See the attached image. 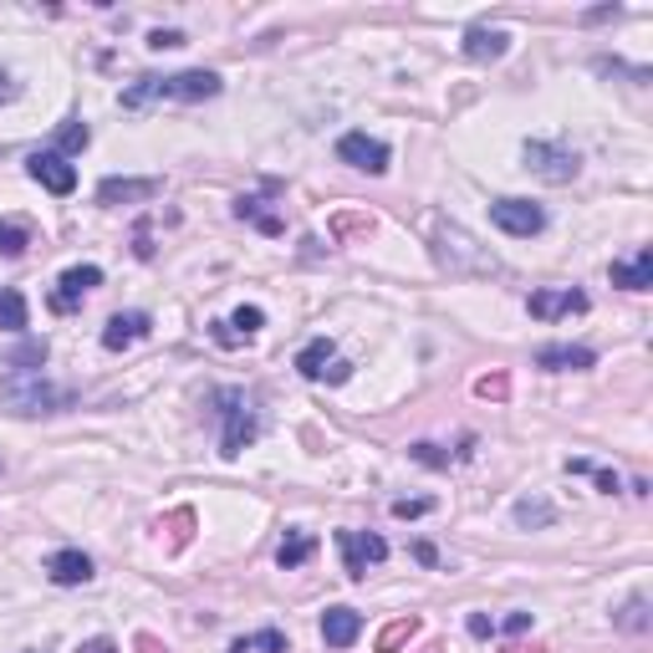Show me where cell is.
<instances>
[{
	"label": "cell",
	"mask_w": 653,
	"mask_h": 653,
	"mask_svg": "<svg viewBox=\"0 0 653 653\" xmlns=\"http://www.w3.org/2000/svg\"><path fill=\"white\" fill-rule=\"evenodd\" d=\"M225 82L220 72H174V77H138L134 88L123 92V107H144V103H205L215 98Z\"/></svg>",
	"instance_id": "1"
},
{
	"label": "cell",
	"mask_w": 653,
	"mask_h": 653,
	"mask_svg": "<svg viewBox=\"0 0 653 653\" xmlns=\"http://www.w3.org/2000/svg\"><path fill=\"white\" fill-rule=\"evenodd\" d=\"M0 399L11 403L15 414H57L72 403V393L51 383L42 368H15L0 378Z\"/></svg>",
	"instance_id": "2"
},
{
	"label": "cell",
	"mask_w": 653,
	"mask_h": 653,
	"mask_svg": "<svg viewBox=\"0 0 653 653\" xmlns=\"http://www.w3.org/2000/svg\"><path fill=\"white\" fill-rule=\"evenodd\" d=\"M215 403H220V419H225L220 455H225V460H236L240 449H245V445L255 439V434H261V414L251 409V399H245L240 388H225V393H220Z\"/></svg>",
	"instance_id": "3"
},
{
	"label": "cell",
	"mask_w": 653,
	"mask_h": 653,
	"mask_svg": "<svg viewBox=\"0 0 653 653\" xmlns=\"http://www.w3.org/2000/svg\"><path fill=\"white\" fill-rule=\"evenodd\" d=\"M526 169L531 174H541L547 184H572L582 169L577 149H566V144H551V138H531L526 144Z\"/></svg>",
	"instance_id": "4"
},
{
	"label": "cell",
	"mask_w": 653,
	"mask_h": 653,
	"mask_svg": "<svg viewBox=\"0 0 653 653\" xmlns=\"http://www.w3.org/2000/svg\"><path fill=\"white\" fill-rule=\"evenodd\" d=\"M337 547H342V572L347 577H368V566H378L388 557V541L373 531H337Z\"/></svg>",
	"instance_id": "5"
},
{
	"label": "cell",
	"mask_w": 653,
	"mask_h": 653,
	"mask_svg": "<svg viewBox=\"0 0 653 653\" xmlns=\"http://www.w3.org/2000/svg\"><path fill=\"white\" fill-rule=\"evenodd\" d=\"M490 220L501 225L505 236H536V230H547V209L531 205V199H495Z\"/></svg>",
	"instance_id": "6"
},
{
	"label": "cell",
	"mask_w": 653,
	"mask_h": 653,
	"mask_svg": "<svg viewBox=\"0 0 653 653\" xmlns=\"http://www.w3.org/2000/svg\"><path fill=\"white\" fill-rule=\"evenodd\" d=\"M337 159L363 169V174H388V144L368 134H342L337 138Z\"/></svg>",
	"instance_id": "7"
},
{
	"label": "cell",
	"mask_w": 653,
	"mask_h": 653,
	"mask_svg": "<svg viewBox=\"0 0 653 653\" xmlns=\"http://www.w3.org/2000/svg\"><path fill=\"white\" fill-rule=\"evenodd\" d=\"M26 169H31V179L42 184V190H51V194H72L77 190V169L67 159H61L57 149H42V153H31L26 159Z\"/></svg>",
	"instance_id": "8"
},
{
	"label": "cell",
	"mask_w": 653,
	"mask_h": 653,
	"mask_svg": "<svg viewBox=\"0 0 653 653\" xmlns=\"http://www.w3.org/2000/svg\"><path fill=\"white\" fill-rule=\"evenodd\" d=\"M103 286V266H72L57 276V291H51V312H72L77 301Z\"/></svg>",
	"instance_id": "9"
},
{
	"label": "cell",
	"mask_w": 653,
	"mask_h": 653,
	"mask_svg": "<svg viewBox=\"0 0 653 653\" xmlns=\"http://www.w3.org/2000/svg\"><path fill=\"white\" fill-rule=\"evenodd\" d=\"M526 307H531V317H541V322H557V317L587 312V297H582L577 286H562V291H531Z\"/></svg>",
	"instance_id": "10"
},
{
	"label": "cell",
	"mask_w": 653,
	"mask_h": 653,
	"mask_svg": "<svg viewBox=\"0 0 653 653\" xmlns=\"http://www.w3.org/2000/svg\"><path fill=\"white\" fill-rule=\"evenodd\" d=\"M46 577L57 582V587H82V582H92V557L77 547L51 551V557H46Z\"/></svg>",
	"instance_id": "11"
},
{
	"label": "cell",
	"mask_w": 653,
	"mask_h": 653,
	"mask_svg": "<svg viewBox=\"0 0 653 653\" xmlns=\"http://www.w3.org/2000/svg\"><path fill=\"white\" fill-rule=\"evenodd\" d=\"M149 332H153L149 312H118L113 322L103 326V347H107V353H123V347H134V342L149 337Z\"/></svg>",
	"instance_id": "12"
},
{
	"label": "cell",
	"mask_w": 653,
	"mask_h": 653,
	"mask_svg": "<svg viewBox=\"0 0 653 653\" xmlns=\"http://www.w3.org/2000/svg\"><path fill=\"white\" fill-rule=\"evenodd\" d=\"M322 639H326V649H353V643L363 639V612L326 608L322 612Z\"/></svg>",
	"instance_id": "13"
},
{
	"label": "cell",
	"mask_w": 653,
	"mask_h": 653,
	"mask_svg": "<svg viewBox=\"0 0 653 653\" xmlns=\"http://www.w3.org/2000/svg\"><path fill=\"white\" fill-rule=\"evenodd\" d=\"M608 276H612V286H623V291H649L653 286V251L643 245L633 261H612Z\"/></svg>",
	"instance_id": "14"
},
{
	"label": "cell",
	"mask_w": 653,
	"mask_h": 653,
	"mask_svg": "<svg viewBox=\"0 0 653 653\" xmlns=\"http://www.w3.org/2000/svg\"><path fill=\"white\" fill-rule=\"evenodd\" d=\"M593 363H597L593 347H572V342H557V347H541V353H536V368H547V373L593 368Z\"/></svg>",
	"instance_id": "15"
},
{
	"label": "cell",
	"mask_w": 653,
	"mask_h": 653,
	"mask_svg": "<svg viewBox=\"0 0 653 653\" xmlns=\"http://www.w3.org/2000/svg\"><path fill=\"white\" fill-rule=\"evenodd\" d=\"M505 51H511V36H505V31L476 26L470 36H465V57H470V61H501Z\"/></svg>",
	"instance_id": "16"
},
{
	"label": "cell",
	"mask_w": 653,
	"mask_h": 653,
	"mask_svg": "<svg viewBox=\"0 0 653 653\" xmlns=\"http://www.w3.org/2000/svg\"><path fill=\"white\" fill-rule=\"evenodd\" d=\"M153 194H159V179H103L98 199L118 205V199H153Z\"/></svg>",
	"instance_id": "17"
},
{
	"label": "cell",
	"mask_w": 653,
	"mask_h": 653,
	"mask_svg": "<svg viewBox=\"0 0 653 653\" xmlns=\"http://www.w3.org/2000/svg\"><path fill=\"white\" fill-rule=\"evenodd\" d=\"M337 363V353H332V342L326 337H317V342H307L297 353V368H301V378H312V383H322L326 378V368Z\"/></svg>",
	"instance_id": "18"
},
{
	"label": "cell",
	"mask_w": 653,
	"mask_h": 653,
	"mask_svg": "<svg viewBox=\"0 0 653 653\" xmlns=\"http://www.w3.org/2000/svg\"><path fill=\"white\" fill-rule=\"evenodd\" d=\"M225 653H291V643H286V633H276V628H261L251 639H236Z\"/></svg>",
	"instance_id": "19"
},
{
	"label": "cell",
	"mask_w": 653,
	"mask_h": 653,
	"mask_svg": "<svg viewBox=\"0 0 653 653\" xmlns=\"http://www.w3.org/2000/svg\"><path fill=\"white\" fill-rule=\"evenodd\" d=\"M317 551V536L312 531H286V541H282V551H276V562L291 572V566H301L307 557Z\"/></svg>",
	"instance_id": "20"
},
{
	"label": "cell",
	"mask_w": 653,
	"mask_h": 653,
	"mask_svg": "<svg viewBox=\"0 0 653 653\" xmlns=\"http://www.w3.org/2000/svg\"><path fill=\"white\" fill-rule=\"evenodd\" d=\"M26 245H31V230L21 220H0V255L5 261H15V255H26Z\"/></svg>",
	"instance_id": "21"
},
{
	"label": "cell",
	"mask_w": 653,
	"mask_h": 653,
	"mask_svg": "<svg viewBox=\"0 0 653 653\" xmlns=\"http://www.w3.org/2000/svg\"><path fill=\"white\" fill-rule=\"evenodd\" d=\"M0 326L5 332H26V297L21 291H0Z\"/></svg>",
	"instance_id": "22"
},
{
	"label": "cell",
	"mask_w": 653,
	"mask_h": 653,
	"mask_svg": "<svg viewBox=\"0 0 653 653\" xmlns=\"http://www.w3.org/2000/svg\"><path fill=\"white\" fill-rule=\"evenodd\" d=\"M88 144H92V134H88V123H61V128H57V153H61V159H67V153H82V149H88Z\"/></svg>",
	"instance_id": "23"
},
{
	"label": "cell",
	"mask_w": 653,
	"mask_h": 653,
	"mask_svg": "<svg viewBox=\"0 0 653 653\" xmlns=\"http://www.w3.org/2000/svg\"><path fill=\"white\" fill-rule=\"evenodd\" d=\"M618 628L623 633H643L649 628V597H628V608L618 612Z\"/></svg>",
	"instance_id": "24"
},
{
	"label": "cell",
	"mask_w": 653,
	"mask_h": 653,
	"mask_svg": "<svg viewBox=\"0 0 653 653\" xmlns=\"http://www.w3.org/2000/svg\"><path fill=\"white\" fill-rule=\"evenodd\" d=\"M236 215H240V220H255L266 236H282V220H276V215H266V209H261V199H240Z\"/></svg>",
	"instance_id": "25"
},
{
	"label": "cell",
	"mask_w": 653,
	"mask_h": 653,
	"mask_svg": "<svg viewBox=\"0 0 653 653\" xmlns=\"http://www.w3.org/2000/svg\"><path fill=\"white\" fill-rule=\"evenodd\" d=\"M516 520H520V526H551V520H557V511H551L547 501H520L516 505Z\"/></svg>",
	"instance_id": "26"
},
{
	"label": "cell",
	"mask_w": 653,
	"mask_h": 653,
	"mask_svg": "<svg viewBox=\"0 0 653 653\" xmlns=\"http://www.w3.org/2000/svg\"><path fill=\"white\" fill-rule=\"evenodd\" d=\"M261 322H266V312H261V307H240V312L230 317V326H236V337H240V342L255 337V332H261Z\"/></svg>",
	"instance_id": "27"
},
{
	"label": "cell",
	"mask_w": 653,
	"mask_h": 653,
	"mask_svg": "<svg viewBox=\"0 0 653 653\" xmlns=\"http://www.w3.org/2000/svg\"><path fill=\"white\" fill-rule=\"evenodd\" d=\"M414 628H419V618H409V623H393V628H388V633H383V639H378V649H393V643H399V639H409V633H414Z\"/></svg>",
	"instance_id": "28"
},
{
	"label": "cell",
	"mask_w": 653,
	"mask_h": 653,
	"mask_svg": "<svg viewBox=\"0 0 653 653\" xmlns=\"http://www.w3.org/2000/svg\"><path fill=\"white\" fill-rule=\"evenodd\" d=\"M434 501H393V516H424Z\"/></svg>",
	"instance_id": "29"
},
{
	"label": "cell",
	"mask_w": 653,
	"mask_h": 653,
	"mask_svg": "<svg viewBox=\"0 0 653 653\" xmlns=\"http://www.w3.org/2000/svg\"><path fill=\"white\" fill-rule=\"evenodd\" d=\"M465 628H470L476 639H490V633H495V623H490L485 612H470V623H465Z\"/></svg>",
	"instance_id": "30"
},
{
	"label": "cell",
	"mask_w": 653,
	"mask_h": 653,
	"mask_svg": "<svg viewBox=\"0 0 653 653\" xmlns=\"http://www.w3.org/2000/svg\"><path fill=\"white\" fill-rule=\"evenodd\" d=\"M77 653H118V643L113 639H88V643H77Z\"/></svg>",
	"instance_id": "31"
},
{
	"label": "cell",
	"mask_w": 653,
	"mask_h": 653,
	"mask_svg": "<svg viewBox=\"0 0 653 653\" xmlns=\"http://www.w3.org/2000/svg\"><path fill=\"white\" fill-rule=\"evenodd\" d=\"M501 628H505V633H526V628H531V612H511Z\"/></svg>",
	"instance_id": "32"
},
{
	"label": "cell",
	"mask_w": 653,
	"mask_h": 653,
	"mask_svg": "<svg viewBox=\"0 0 653 653\" xmlns=\"http://www.w3.org/2000/svg\"><path fill=\"white\" fill-rule=\"evenodd\" d=\"M15 92H21V88H15V77H11V72H0V107L11 103Z\"/></svg>",
	"instance_id": "33"
},
{
	"label": "cell",
	"mask_w": 653,
	"mask_h": 653,
	"mask_svg": "<svg viewBox=\"0 0 653 653\" xmlns=\"http://www.w3.org/2000/svg\"><path fill=\"white\" fill-rule=\"evenodd\" d=\"M153 46H184V36L179 31H153Z\"/></svg>",
	"instance_id": "34"
},
{
	"label": "cell",
	"mask_w": 653,
	"mask_h": 653,
	"mask_svg": "<svg viewBox=\"0 0 653 653\" xmlns=\"http://www.w3.org/2000/svg\"><path fill=\"white\" fill-rule=\"evenodd\" d=\"M597 485H603V490L612 495V490H618V476H612V470H597Z\"/></svg>",
	"instance_id": "35"
}]
</instances>
